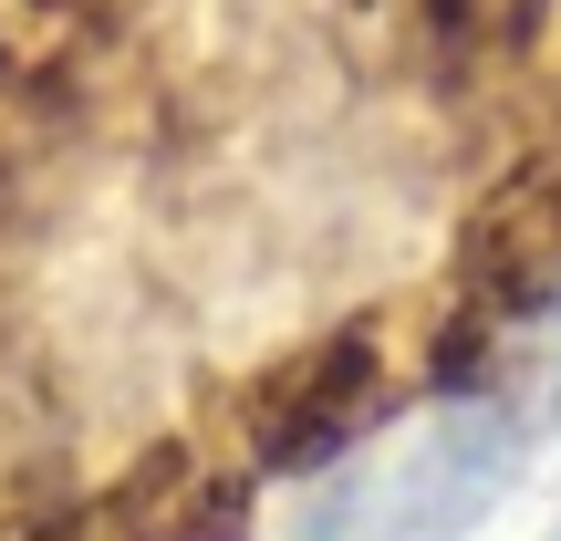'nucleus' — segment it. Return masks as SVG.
<instances>
[{
  "mask_svg": "<svg viewBox=\"0 0 561 541\" xmlns=\"http://www.w3.org/2000/svg\"><path fill=\"white\" fill-rule=\"evenodd\" d=\"M520 480V417L500 396H447L396 438L354 448L301 500L291 541H468Z\"/></svg>",
  "mask_w": 561,
  "mask_h": 541,
  "instance_id": "1",
  "label": "nucleus"
},
{
  "mask_svg": "<svg viewBox=\"0 0 561 541\" xmlns=\"http://www.w3.org/2000/svg\"><path fill=\"white\" fill-rule=\"evenodd\" d=\"M375 385H385V343L364 334V323L301 343L291 364H271V375H261V396H250V459H261V469H312V459H333V448L364 427Z\"/></svg>",
  "mask_w": 561,
  "mask_h": 541,
  "instance_id": "2",
  "label": "nucleus"
},
{
  "mask_svg": "<svg viewBox=\"0 0 561 541\" xmlns=\"http://www.w3.org/2000/svg\"><path fill=\"white\" fill-rule=\"evenodd\" d=\"M458 281L479 313H541L561 302V167H530L468 219L458 240Z\"/></svg>",
  "mask_w": 561,
  "mask_h": 541,
  "instance_id": "3",
  "label": "nucleus"
}]
</instances>
